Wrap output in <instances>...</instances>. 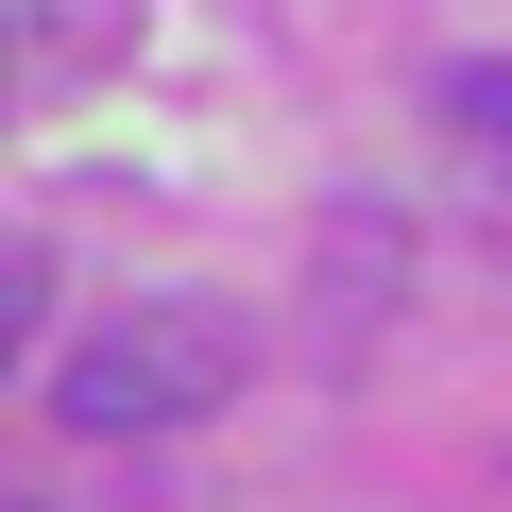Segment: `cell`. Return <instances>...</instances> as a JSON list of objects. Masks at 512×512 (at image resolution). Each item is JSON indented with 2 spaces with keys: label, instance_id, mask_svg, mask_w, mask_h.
<instances>
[{
  "label": "cell",
  "instance_id": "obj_1",
  "mask_svg": "<svg viewBox=\"0 0 512 512\" xmlns=\"http://www.w3.org/2000/svg\"><path fill=\"white\" fill-rule=\"evenodd\" d=\"M239 393V342H222V308H120L103 342H69V376H52V410L86 427V444H137V427H188V410H222Z\"/></svg>",
  "mask_w": 512,
  "mask_h": 512
},
{
  "label": "cell",
  "instance_id": "obj_2",
  "mask_svg": "<svg viewBox=\"0 0 512 512\" xmlns=\"http://www.w3.org/2000/svg\"><path fill=\"white\" fill-rule=\"evenodd\" d=\"M461 120H478V137H512V69H461Z\"/></svg>",
  "mask_w": 512,
  "mask_h": 512
}]
</instances>
